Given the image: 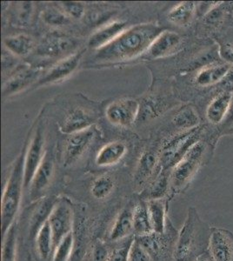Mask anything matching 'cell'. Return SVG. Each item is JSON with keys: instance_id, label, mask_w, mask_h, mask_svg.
Masks as SVG:
<instances>
[{"instance_id": "1", "label": "cell", "mask_w": 233, "mask_h": 261, "mask_svg": "<svg viewBox=\"0 0 233 261\" xmlns=\"http://www.w3.org/2000/svg\"><path fill=\"white\" fill-rule=\"evenodd\" d=\"M162 27L155 24H138L124 31L109 45L97 50L95 60L101 64H112L133 60L147 51Z\"/></svg>"}, {"instance_id": "2", "label": "cell", "mask_w": 233, "mask_h": 261, "mask_svg": "<svg viewBox=\"0 0 233 261\" xmlns=\"http://www.w3.org/2000/svg\"><path fill=\"white\" fill-rule=\"evenodd\" d=\"M210 228H207L194 207L189 208L186 222L175 241V261H194L207 250Z\"/></svg>"}, {"instance_id": "3", "label": "cell", "mask_w": 233, "mask_h": 261, "mask_svg": "<svg viewBox=\"0 0 233 261\" xmlns=\"http://www.w3.org/2000/svg\"><path fill=\"white\" fill-rule=\"evenodd\" d=\"M25 152L23 151L15 162L9 178L4 188L1 200V231L2 238L14 225V220L20 207L24 189V169Z\"/></svg>"}, {"instance_id": "4", "label": "cell", "mask_w": 233, "mask_h": 261, "mask_svg": "<svg viewBox=\"0 0 233 261\" xmlns=\"http://www.w3.org/2000/svg\"><path fill=\"white\" fill-rule=\"evenodd\" d=\"M204 153L205 146L204 143L198 141L171 170L170 178L171 190L173 193H180L188 187L203 163Z\"/></svg>"}, {"instance_id": "5", "label": "cell", "mask_w": 233, "mask_h": 261, "mask_svg": "<svg viewBox=\"0 0 233 261\" xmlns=\"http://www.w3.org/2000/svg\"><path fill=\"white\" fill-rule=\"evenodd\" d=\"M200 128L196 127L192 130H186L184 134L175 137L174 139L164 147L160 158L161 170L168 171L173 169L190 149L199 141Z\"/></svg>"}, {"instance_id": "6", "label": "cell", "mask_w": 233, "mask_h": 261, "mask_svg": "<svg viewBox=\"0 0 233 261\" xmlns=\"http://www.w3.org/2000/svg\"><path fill=\"white\" fill-rule=\"evenodd\" d=\"M48 222L54 236V249L63 239L71 233L73 226V211L65 199H59L50 213Z\"/></svg>"}, {"instance_id": "7", "label": "cell", "mask_w": 233, "mask_h": 261, "mask_svg": "<svg viewBox=\"0 0 233 261\" xmlns=\"http://www.w3.org/2000/svg\"><path fill=\"white\" fill-rule=\"evenodd\" d=\"M207 251L213 261H233V232L228 229L210 227Z\"/></svg>"}, {"instance_id": "8", "label": "cell", "mask_w": 233, "mask_h": 261, "mask_svg": "<svg viewBox=\"0 0 233 261\" xmlns=\"http://www.w3.org/2000/svg\"><path fill=\"white\" fill-rule=\"evenodd\" d=\"M44 128L39 125L33 134L29 147L25 152L24 169V189H28L33 181L37 170L44 159Z\"/></svg>"}, {"instance_id": "9", "label": "cell", "mask_w": 233, "mask_h": 261, "mask_svg": "<svg viewBox=\"0 0 233 261\" xmlns=\"http://www.w3.org/2000/svg\"><path fill=\"white\" fill-rule=\"evenodd\" d=\"M139 112V102L132 98H122L112 102L106 115L112 125L128 127L135 121Z\"/></svg>"}, {"instance_id": "10", "label": "cell", "mask_w": 233, "mask_h": 261, "mask_svg": "<svg viewBox=\"0 0 233 261\" xmlns=\"http://www.w3.org/2000/svg\"><path fill=\"white\" fill-rule=\"evenodd\" d=\"M95 129L88 128L77 134H71L65 144L64 165L71 166L88 149L95 138Z\"/></svg>"}, {"instance_id": "11", "label": "cell", "mask_w": 233, "mask_h": 261, "mask_svg": "<svg viewBox=\"0 0 233 261\" xmlns=\"http://www.w3.org/2000/svg\"><path fill=\"white\" fill-rule=\"evenodd\" d=\"M85 50H79L77 53L66 57L64 60L57 63L56 65L45 72L43 77H39L38 86L57 83L71 76L80 65Z\"/></svg>"}, {"instance_id": "12", "label": "cell", "mask_w": 233, "mask_h": 261, "mask_svg": "<svg viewBox=\"0 0 233 261\" xmlns=\"http://www.w3.org/2000/svg\"><path fill=\"white\" fill-rule=\"evenodd\" d=\"M77 46V42L68 36L61 34H50L43 39L38 48V54L40 56L54 57L62 56L69 51L73 50Z\"/></svg>"}, {"instance_id": "13", "label": "cell", "mask_w": 233, "mask_h": 261, "mask_svg": "<svg viewBox=\"0 0 233 261\" xmlns=\"http://www.w3.org/2000/svg\"><path fill=\"white\" fill-rule=\"evenodd\" d=\"M54 175V161L50 152L46 151L40 166L36 172L31 186L30 196L32 199H37L50 186Z\"/></svg>"}, {"instance_id": "14", "label": "cell", "mask_w": 233, "mask_h": 261, "mask_svg": "<svg viewBox=\"0 0 233 261\" xmlns=\"http://www.w3.org/2000/svg\"><path fill=\"white\" fill-rule=\"evenodd\" d=\"M181 44V37L177 33L165 31L157 37L147 54L151 59H160L174 54Z\"/></svg>"}, {"instance_id": "15", "label": "cell", "mask_w": 233, "mask_h": 261, "mask_svg": "<svg viewBox=\"0 0 233 261\" xmlns=\"http://www.w3.org/2000/svg\"><path fill=\"white\" fill-rule=\"evenodd\" d=\"M41 71L37 68H23L17 71L10 77L3 86V96L13 95L15 93L23 91L37 81Z\"/></svg>"}, {"instance_id": "16", "label": "cell", "mask_w": 233, "mask_h": 261, "mask_svg": "<svg viewBox=\"0 0 233 261\" xmlns=\"http://www.w3.org/2000/svg\"><path fill=\"white\" fill-rule=\"evenodd\" d=\"M230 66L224 64H211L203 66L195 75V83L199 87H211L224 81L229 75Z\"/></svg>"}, {"instance_id": "17", "label": "cell", "mask_w": 233, "mask_h": 261, "mask_svg": "<svg viewBox=\"0 0 233 261\" xmlns=\"http://www.w3.org/2000/svg\"><path fill=\"white\" fill-rule=\"evenodd\" d=\"M232 92L224 91L210 102L206 108V118L213 125H219L225 120L230 111Z\"/></svg>"}, {"instance_id": "18", "label": "cell", "mask_w": 233, "mask_h": 261, "mask_svg": "<svg viewBox=\"0 0 233 261\" xmlns=\"http://www.w3.org/2000/svg\"><path fill=\"white\" fill-rule=\"evenodd\" d=\"M124 28L125 23L121 21H115L106 27H102L90 38L89 46L97 50L105 47L106 45H109L110 43L117 39L121 33H124Z\"/></svg>"}, {"instance_id": "19", "label": "cell", "mask_w": 233, "mask_h": 261, "mask_svg": "<svg viewBox=\"0 0 233 261\" xmlns=\"http://www.w3.org/2000/svg\"><path fill=\"white\" fill-rule=\"evenodd\" d=\"M94 119L90 113L82 108L72 111L66 118L62 125V132L66 134H74L91 128Z\"/></svg>"}, {"instance_id": "20", "label": "cell", "mask_w": 233, "mask_h": 261, "mask_svg": "<svg viewBox=\"0 0 233 261\" xmlns=\"http://www.w3.org/2000/svg\"><path fill=\"white\" fill-rule=\"evenodd\" d=\"M133 207L124 208L118 214L110 231V240L118 242L126 240L133 231Z\"/></svg>"}, {"instance_id": "21", "label": "cell", "mask_w": 233, "mask_h": 261, "mask_svg": "<svg viewBox=\"0 0 233 261\" xmlns=\"http://www.w3.org/2000/svg\"><path fill=\"white\" fill-rule=\"evenodd\" d=\"M146 205L152 231L158 234H164L166 223L167 203L164 199H152L147 200Z\"/></svg>"}, {"instance_id": "22", "label": "cell", "mask_w": 233, "mask_h": 261, "mask_svg": "<svg viewBox=\"0 0 233 261\" xmlns=\"http://www.w3.org/2000/svg\"><path fill=\"white\" fill-rule=\"evenodd\" d=\"M127 147L124 143L114 141L107 144L101 148L96 157V164L98 166H111L116 165L126 153Z\"/></svg>"}, {"instance_id": "23", "label": "cell", "mask_w": 233, "mask_h": 261, "mask_svg": "<svg viewBox=\"0 0 233 261\" xmlns=\"http://www.w3.org/2000/svg\"><path fill=\"white\" fill-rule=\"evenodd\" d=\"M4 46L14 56L25 57L29 55L35 46L34 40L27 34H18L4 39Z\"/></svg>"}, {"instance_id": "24", "label": "cell", "mask_w": 233, "mask_h": 261, "mask_svg": "<svg viewBox=\"0 0 233 261\" xmlns=\"http://www.w3.org/2000/svg\"><path fill=\"white\" fill-rule=\"evenodd\" d=\"M133 231L137 237H141L152 233L151 221L148 214L146 202L139 201L133 206Z\"/></svg>"}, {"instance_id": "25", "label": "cell", "mask_w": 233, "mask_h": 261, "mask_svg": "<svg viewBox=\"0 0 233 261\" xmlns=\"http://www.w3.org/2000/svg\"><path fill=\"white\" fill-rule=\"evenodd\" d=\"M35 237L36 246L40 258L47 260L54 254V236L48 220L42 225Z\"/></svg>"}, {"instance_id": "26", "label": "cell", "mask_w": 233, "mask_h": 261, "mask_svg": "<svg viewBox=\"0 0 233 261\" xmlns=\"http://www.w3.org/2000/svg\"><path fill=\"white\" fill-rule=\"evenodd\" d=\"M162 235L152 232L145 236L136 237V239L144 247V249L149 253V255L151 256V258L159 259L162 257L167 248L166 242L165 239H163Z\"/></svg>"}, {"instance_id": "27", "label": "cell", "mask_w": 233, "mask_h": 261, "mask_svg": "<svg viewBox=\"0 0 233 261\" xmlns=\"http://www.w3.org/2000/svg\"><path fill=\"white\" fill-rule=\"evenodd\" d=\"M195 8L196 5L194 2L187 1L178 4L169 12V21L177 27H187L193 18Z\"/></svg>"}, {"instance_id": "28", "label": "cell", "mask_w": 233, "mask_h": 261, "mask_svg": "<svg viewBox=\"0 0 233 261\" xmlns=\"http://www.w3.org/2000/svg\"><path fill=\"white\" fill-rule=\"evenodd\" d=\"M168 175V171H160V173L157 176L156 179L148 187L147 191L145 192L144 196L147 200L152 199H163L165 194L168 192L169 185H171V178Z\"/></svg>"}, {"instance_id": "29", "label": "cell", "mask_w": 233, "mask_h": 261, "mask_svg": "<svg viewBox=\"0 0 233 261\" xmlns=\"http://www.w3.org/2000/svg\"><path fill=\"white\" fill-rule=\"evenodd\" d=\"M172 122L177 128L189 130L197 127L199 123V117L193 107L186 106L176 113Z\"/></svg>"}, {"instance_id": "30", "label": "cell", "mask_w": 233, "mask_h": 261, "mask_svg": "<svg viewBox=\"0 0 233 261\" xmlns=\"http://www.w3.org/2000/svg\"><path fill=\"white\" fill-rule=\"evenodd\" d=\"M157 164L158 161L156 155L152 152L147 151L142 155L135 174L136 181L139 184L144 183L153 174L154 171L156 170Z\"/></svg>"}, {"instance_id": "31", "label": "cell", "mask_w": 233, "mask_h": 261, "mask_svg": "<svg viewBox=\"0 0 233 261\" xmlns=\"http://www.w3.org/2000/svg\"><path fill=\"white\" fill-rule=\"evenodd\" d=\"M58 199H44L39 204V207L36 209L32 219V224H31L32 234L36 236L42 225L45 221H47Z\"/></svg>"}, {"instance_id": "32", "label": "cell", "mask_w": 233, "mask_h": 261, "mask_svg": "<svg viewBox=\"0 0 233 261\" xmlns=\"http://www.w3.org/2000/svg\"><path fill=\"white\" fill-rule=\"evenodd\" d=\"M115 187V182L113 178L108 174L98 177L92 183L91 193L95 199H105L112 193Z\"/></svg>"}, {"instance_id": "33", "label": "cell", "mask_w": 233, "mask_h": 261, "mask_svg": "<svg viewBox=\"0 0 233 261\" xmlns=\"http://www.w3.org/2000/svg\"><path fill=\"white\" fill-rule=\"evenodd\" d=\"M1 261H16L17 258V235L15 224L3 238Z\"/></svg>"}, {"instance_id": "34", "label": "cell", "mask_w": 233, "mask_h": 261, "mask_svg": "<svg viewBox=\"0 0 233 261\" xmlns=\"http://www.w3.org/2000/svg\"><path fill=\"white\" fill-rule=\"evenodd\" d=\"M74 247V236L72 231L66 235L54 249L53 261H68L71 258Z\"/></svg>"}, {"instance_id": "35", "label": "cell", "mask_w": 233, "mask_h": 261, "mask_svg": "<svg viewBox=\"0 0 233 261\" xmlns=\"http://www.w3.org/2000/svg\"><path fill=\"white\" fill-rule=\"evenodd\" d=\"M42 18L45 24L53 25V27H60L63 24H67L69 22L68 15L56 8H49L45 10L43 12Z\"/></svg>"}, {"instance_id": "36", "label": "cell", "mask_w": 233, "mask_h": 261, "mask_svg": "<svg viewBox=\"0 0 233 261\" xmlns=\"http://www.w3.org/2000/svg\"><path fill=\"white\" fill-rule=\"evenodd\" d=\"M133 240L134 238H128L123 241L119 246L110 252L108 261H128V256Z\"/></svg>"}, {"instance_id": "37", "label": "cell", "mask_w": 233, "mask_h": 261, "mask_svg": "<svg viewBox=\"0 0 233 261\" xmlns=\"http://www.w3.org/2000/svg\"><path fill=\"white\" fill-rule=\"evenodd\" d=\"M128 261H151V256L149 255V253L139 244L136 238H134L131 246Z\"/></svg>"}, {"instance_id": "38", "label": "cell", "mask_w": 233, "mask_h": 261, "mask_svg": "<svg viewBox=\"0 0 233 261\" xmlns=\"http://www.w3.org/2000/svg\"><path fill=\"white\" fill-rule=\"evenodd\" d=\"M33 13V3L31 2H23L18 6L16 12L17 22L20 25H27L29 24L30 19Z\"/></svg>"}, {"instance_id": "39", "label": "cell", "mask_w": 233, "mask_h": 261, "mask_svg": "<svg viewBox=\"0 0 233 261\" xmlns=\"http://www.w3.org/2000/svg\"><path fill=\"white\" fill-rule=\"evenodd\" d=\"M60 6L65 14L71 16L74 18H81L85 14V7L82 4L79 2H61Z\"/></svg>"}, {"instance_id": "40", "label": "cell", "mask_w": 233, "mask_h": 261, "mask_svg": "<svg viewBox=\"0 0 233 261\" xmlns=\"http://www.w3.org/2000/svg\"><path fill=\"white\" fill-rule=\"evenodd\" d=\"M110 252L107 246L103 242L97 241L95 243L92 250V261H108Z\"/></svg>"}, {"instance_id": "41", "label": "cell", "mask_w": 233, "mask_h": 261, "mask_svg": "<svg viewBox=\"0 0 233 261\" xmlns=\"http://www.w3.org/2000/svg\"><path fill=\"white\" fill-rule=\"evenodd\" d=\"M221 55L229 62L233 63V44L226 43L225 45H222Z\"/></svg>"}, {"instance_id": "42", "label": "cell", "mask_w": 233, "mask_h": 261, "mask_svg": "<svg viewBox=\"0 0 233 261\" xmlns=\"http://www.w3.org/2000/svg\"><path fill=\"white\" fill-rule=\"evenodd\" d=\"M224 126L230 130V133L233 132V92H232V99H231V105H230V111L228 113L226 119L224 121Z\"/></svg>"}, {"instance_id": "43", "label": "cell", "mask_w": 233, "mask_h": 261, "mask_svg": "<svg viewBox=\"0 0 233 261\" xmlns=\"http://www.w3.org/2000/svg\"><path fill=\"white\" fill-rule=\"evenodd\" d=\"M194 261H213V258L210 255L209 252L208 251H204V252H202L200 253L199 255L197 257V258H195Z\"/></svg>"}]
</instances>
